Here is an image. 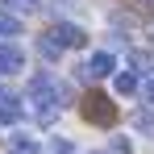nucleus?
Segmentation results:
<instances>
[{
    "label": "nucleus",
    "instance_id": "obj_1",
    "mask_svg": "<svg viewBox=\"0 0 154 154\" xmlns=\"http://www.w3.org/2000/svg\"><path fill=\"white\" fill-rule=\"evenodd\" d=\"M83 117H88L92 125L108 129L112 121H117V108H112V100H108L104 92H92V96H83Z\"/></svg>",
    "mask_w": 154,
    "mask_h": 154
},
{
    "label": "nucleus",
    "instance_id": "obj_2",
    "mask_svg": "<svg viewBox=\"0 0 154 154\" xmlns=\"http://www.w3.org/2000/svg\"><path fill=\"white\" fill-rule=\"evenodd\" d=\"M58 50H79V46H88V33L75 25V21H54V29L46 33Z\"/></svg>",
    "mask_w": 154,
    "mask_h": 154
},
{
    "label": "nucleus",
    "instance_id": "obj_3",
    "mask_svg": "<svg viewBox=\"0 0 154 154\" xmlns=\"http://www.w3.org/2000/svg\"><path fill=\"white\" fill-rule=\"evenodd\" d=\"M108 75H117V54L112 50H96L79 67V79H108Z\"/></svg>",
    "mask_w": 154,
    "mask_h": 154
},
{
    "label": "nucleus",
    "instance_id": "obj_4",
    "mask_svg": "<svg viewBox=\"0 0 154 154\" xmlns=\"http://www.w3.org/2000/svg\"><path fill=\"white\" fill-rule=\"evenodd\" d=\"M25 71V50L17 42H0V75H17Z\"/></svg>",
    "mask_w": 154,
    "mask_h": 154
},
{
    "label": "nucleus",
    "instance_id": "obj_5",
    "mask_svg": "<svg viewBox=\"0 0 154 154\" xmlns=\"http://www.w3.org/2000/svg\"><path fill=\"white\" fill-rule=\"evenodd\" d=\"M21 117H25V104H21V96L0 92V125H17Z\"/></svg>",
    "mask_w": 154,
    "mask_h": 154
},
{
    "label": "nucleus",
    "instance_id": "obj_6",
    "mask_svg": "<svg viewBox=\"0 0 154 154\" xmlns=\"http://www.w3.org/2000/svg\"><path fill=\"white\" fill-rule=\"evenodd\" d=\"M8 150L13 154H42V142H38L33 133H21V129H17V133H8Z\"/></svg>",
    "mask_w": 154,
    "mask_h": 154
},
{
    "label": "nucleus",
    "instance_id": "obj_7",
    "mask_svg": "<svg viewBox=\"0 0 154 154\" xmlns=\"http://www.w3.org/2000/svg\"><path fill=\"white\" fill-rule=\"evenodd\" d=\"M112 88H117V96H133V92H142V75L137 71H117Z\"/></svg>",
    "mask_w": 154,
    "mask_h": 154
},
{
    "label": "nucleus",
    "instance_id": "obj_8",
    "mask_svg": "<svg viewBox=\"0 0 154 154\" xmlns=\"http://www.w3.org/2000/svg\"><path fill=\"white\" fill-rule=\"evenodd\" d=\"M21 33V17H13L8 8H0V42H13Z\"/></svg>",
    "mask_w": 154,
    "mask_h": 154
},
{
    "label": "nucleus",
    "instance_id": "obj_9",
    "mask_svg": "<svg viewBox=\"0 0 154 154\" xmlns=\"http://www.w3.org/2000/svg\"><path fill=\"white\" fill-rule=\"evenodd\" d=\"M4 8H8L13 17H21V13H38L42 0H4Z\"/></svg>",
    "mask_w": 154,
    "mask_h": 154
},
{
    "label": "nucleus",
    "instance_id": "obj_10",
    "mask_svg": "<svg viewBox=\"0 0 154 154\" xmlns=\"http://www.w3.org/2000/svg\"><path fill=\"white\" fill-rule=\"evenodd\" d=\"M38 54H42V58H46V63H58V58H63V50H58V46H54L50 38H46V33H42V38H38Z\"/></svg>",
    "mask_w": 154,
    "mask_h": 154
},
{
    "label": "nucleus",
    "instance_id": "obj_11",
    "mask_svg": "<svg viewBox=\"0 0 154 154\" xmlns=\"http://www.w3.org/2000/svg\"><path fill=\"white\" fill-rule=\"evenodd\" d=\"M50 154H75V142H67V137H50Z\"/></svg>",
    "mask_w": 154,
    "mask_h": 154
},
{
    "label": "nucleus",
    "instance_id": "obj_12",
    "mask_svg": "<svg viewBox=\"0 0 154 154\" xmlns=\"http://www.w3.org/2000/svg\"><path fill=\"white\" fill-rule=\"evenodd\" d=\"M142 96H146V104L154 108V79H142Z\"/></svg>",
    "mask_w": 154,
    "mask_h": 154
}]
</instances>
